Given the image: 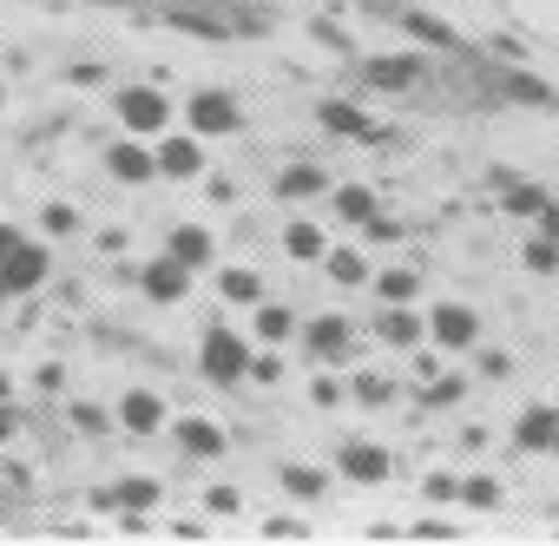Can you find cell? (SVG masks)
<instances>
[{"label":"cell","mask_w":559,"mask_h":546,"mask_svg":"<svg viewBox=\"0 0 559 546\" xmlns=\"http://www.w3.org/2000/svg\"><path fill=\"white\" fill-rule=\"evenodd\" d=\"M297 336H304V349L323 363V369H336V363H349L356 356V323L349 317H317V323H297Z\"/></svg>","instance_id":"5"},{"label":"cell","mask_w":559,"mask_h":546,"mask_svg":"<svg viewBox=\"0 0 559 546\" xmlns=\"http://www.w3.org/2000/svg\"><path fill=\"white\" fill-rule=\"evenodd\" d=\"M552 435H559V408H520V422H513V448L520 454H546L552 448Z\"/></svg>","instance_id":"18"},{"label":"cell","mask_w":559,"mask_h":546,"mask_svg":"<svg viewBox=\"0 0 559 546\" xmlns=\"http://www.w3.org/2000/svg\"><path fill=\"white\" fill-rule=\"evenodd\" d=\"M421 494H428L435 507H448V500L461 494V480H454V474H428V480H421Z\"/></svg>","instance_id":"39"},{"label":"cell","mask_w":559,"mask_h":546,"mask_svg":"<svg viewBox=\"0 0 559 546\" xmlns=\"http://www.w3.org/2000/svg\"><path fill=\"white\" fill-rule=\"evenodd\" d=\"M467 402V376H435L421 389V408H461Z\"/></svg>","instance_id":"29"},{"label":"cell","mask_w":559,"mask_h":546,"mask_svg":"<svg viewBox=\"0 0 559 546\" xmlns=\"http://www.w3.org/2000/svg\"><path fill=\"white\" fill-rule=\"evenodd\" d=\"M369 290L382 304H415L421 297V277H415V270H382V277H369Z\"/></svg>","instance_id":"28"},{"label":"cell","mask_w":559,"mask_h":546,"mask_svg":"<svg viewBox=\"0 0 559 546\" xmlns=\"http://www.w3.org/2000/svg\"><path fill=\"white\" fill-rule=\"evenodd\" d=\"M80 224H86V217H80L73 204H47V211H40V230H47V237H80Z\"/></svg>","instance_id":"34"},{"label":"cell","mask_w":559,"mask_h":546,"mask_svg":"<svg viewBox=\"0 0 559 546\" xmlns=\"http://www.w3.org/2000/svg\"><path fill=\"white\" fill-rule=\"evenodd\" d=\"M217 290H224V304H257L263 297V277H257V270H243V263H224L217 270Z\"/></svg>","instance_id":"26"},{"label":"cell","mask_w":559,"mask_h":546,"mask_svg":"<svg viewBox=\"0 0 559 546\" xmlns=\"http://www.w3.org/2000/svg\"><path fill=\"white\" fill-rule=\"evenodd\" d=\"M310 402H317V408H343V402H349V382H336V376L323 369V376L310 382Z\"/></svg>","instance_id":"36"},{"label":"cell","mask_w":559,"mask_h":546,"mask_svg":"<svg viewBox=\"0 0 559 546\" xmlns=\"http://www.w3.org/2000/svg\"><path fill=\"white\" fill-rule=\"evenodd\" d=\"M14 244H21V230H14V224H0V257H8Z\"/></svg>","instance_id":"46"},{"label":"cell","mask_w":559,"mask_h":546,"mask_svg":"<svg viewBox=\"0 0 559 546\" xmlns=\"http://www.w3.org/2000/svg\"><path fill=\"white\" fill-rule=\"evenodd\" d=\"M191 277H198V270H185L178 257L158 250V257L139 270V297H145V304H185V297H191Z\"/></svg>","instance_id":"7"},{"label":"cell","mask_w":559,"mask_h":546,"mask_svg":"<svg viewBox=\"0 0 559 546\" xmlns=\"http://www.w3.org/2000/svg\"><path fill=\"white\" fill-rule=\"evenodd\" d=\"M165 257H178L185 270H204V263L217 257V237H211L204 224H171V230H165Z\"/></svg>","instance_id":"16"},{"label":"cell","mask_w":559,"mask_h":546,"mask_svg":"<svg viewBox=\"0 0 559 546\" xmlns=\"http://www.w3.org/2000/svg\"><path fill=\"white\" fill-rule=\"evenodd\" d=\"M533 224H539V237H552V244H559V198H546V204L533 211Z\"/></svg>","instance_id":"41"},{"label":"cell","mask_w":559,"mask_h":546,"mask_svg":"<svg viewBox=\"0 0 559 546\" xmlns=\"http://www.w3.org/2000/svg\"><path fill=\"white\" fill-rule=\"evenodd\" d=\"M185 126H191L198 139H230V132H243V106H237L230 93L204 86V93H191V106H185Z\"/></svg>","instance_id":"4"},{"label":"cell","mask_w":559,"mask_h":546,"mask_svg":"<svg viewBox=\"0 0 559 546\" xmlns=\"http://www.w3.org/2000/svg\"><path fill=\"white\" fill-rule=\"evenodd\" d=\"M270 185H276V198H284V204H304V198H323V191H330V171L310 165V158H297V165L276 171Z\"/></svg>","instance_id":"17"},{"label":"cell","mask_w":559,"mask_h":546,"mask_svg":"<svg viewBox=\"0 0 559 546\" xmlns=\"http://www.w3.org/2000/svg\"><path fill=\"white\" fill-rule=\"evenodd\" d=\"M284 250H290L297 263H317V257L330 250V230L310 224V217H297V224H284Z\"/></svg>","instance_id":"25"},{"label":"cell","mask_w":559,"mask_h":546,"mask_svg":"<svg viewBox=\"0 0 559 546\" xmlns=\"http://www.w3.org/2000/svg\"><path fill=\"white\" fill-rule=\"evenodd\" d=\"M520 257H526V270H539V277H552V270H559V244H552V237H539V230L526 237V250H520Z\"/></svg>","instance_id":"33"},{"label":"cell","mask_w":559,"mask_h":546,"mask_svg":"<svg viewBox=\"0 0 559 546\" xmlns=\"http://www.w3.org/2000/svg\"><path fill=\"white\" fill-rule=\"evenodd\" d=\"M0 106H8V93H0Z\"/></svg>","instance_id":"47"},{"label":"cell","mask_w":559,"mask_h":546,"mask_svg":"<svg viewBox=\"0 0 559 546\" xmlns=\"http://www.w3.org/2000/svg\"><path fill=\"white\" fill-rule=\"evenodd\" d=\"M21 435V415H14V395H0V441Z\"/></svg>","instance_id":"42"},{"label":"cell","mask_w":559,"mask_h":546,"mask_svg":"<svg viewBox=\"0 0 559 546\" xmlns=\"http://www.w3.org/2000/svg\"><path fill=\"white\" fill-rule=\"evenodd\" d=\"M376 343H382V349H421V343H428V323H421L408 304H382V317H376Z\"/></svg>","instance_id":"14"},{"label":"cell","mask_w":559,"mask_h":546,"mask_svg":"<svg viewBox=\"0 0 559 546\" xmlns=\"http://www.w3.org/2000/svg\"><path fill=\"white\" fill-rule=\"evenodd\" d=\"M317 119H323V132H330V139H349V145H376V139H382V126H376L356 99H323V106H317Z\"/></svg>","instance_id":"11"},{"label":"cell","mask_w":559,"mask_h":546,"mask_svg":"<svg viewBox=\"0 0 559 546\" xmlns=\"http://www.w3.org/2000/svg\"><path fill=\"white\" fill-rule=\"evenodd\" d=\"M112 112H119V126H126L132 139H158V132H171V99H165L152 80L119 86V93H112Z\"/></svg>","instance_id":"2"},{"label":"cell","mask_w":559,"mask_h":546,"mask_svg":"<svg viewBox=\"0 0 559 546\" xmlns=\"http://www.w3.org/2000/svg\"><path fill=\"white\" fill-rule=\"evenodd\" d=\"M73 422H80V428H86V435H99V428H106V415H99V408H86V402H80V408H73Z\"/></svg>","instance_id":"45"},{"label":"cell","mask_w":559,"mask_h":546,"mask_svg":"<svg viewBox=\"0 0 559 546\" xmlns=\"http://www.w3.org/2000/svg\"><path fill=\"white\" fill-rule=\"evenodd\" d=\"M493 185H500V204H507L513 217H533V211L546 204V185H539V178H520V171H493Z\"/></svg>","instance_id":"22"},{"label":"cell","mask_w":559,"mask_h":546,"mask_svg":"<svg viewBox=\"0 0 559 546\" xmlns=\"http://www.w3.org/2000/svg\"><path fill=\"white\" fill-rule=\"evenodd\" d=\"M178 34H198V40H230V21H217V14H204V8H171L165 14Z\"/></svg>","instance_id":"27"},{"label":"cell","mask_w":559,"mask_h":546,"mask_svg":"<svg viewBox=\"0 0 559 546\" xmlns=\"http://www.w3.org/2000/svg\"><path fill=\"white\" fill-rule=\"evenodd\" d=\"M421 54H376V60H362V86L369 93H415L421 86Z\"/></svg>","instance_id":"8"},{"label":"cell","mask_w":559,"mask_h":546,"mask_svg":"<svg viewBox=\"0 0 559 546\" xmlns=\"http://www.w3.org/2000/svg\"><path fill=\"white\" fill-rule=\"evenodd\" d=\"M402 27H408L415 40H428V47H454V34H448L435 14H421V8H408V14H402Z\"/></svg>","instance_id":"31"},{"label":"cell","mask_w":559,"mask_h":546,"mask_svg":"<svg viewBox=\"0 0 559 546\" xmlns=\"http://www.w3.org/2000/svg\"><path fill=\"white\" fill-rule=\"evenodd\" d=\"M276 487L297 494V500H323L330 494V474L323 467H304V461H284V467H276Z\"/></svg>","instance_id":"23"},{"label":"cell","mask_w":559,"mask_h":546,"mask_svg":"<svg viewBox=\"0 0 559 546\" xmlns=\"http://www.w3.org/2000/svg\"><path fill=\"white\" fill-rule=\"evenodd\" d=\"M243 369H250V336H237V330H204V343H198V376L211 382V389H237L243 382Z\"/></svg>","instance_id":"1"},{"label":"cell","mask_w":559,"mask_h":546,"mask_svg":"<svg viewBox=\"0 0 559 546\" xmlns=\"http://www.w3.org/2000/svg\"><path fill=\"white\" fill-rule=\"evenodd\" d=\"M500 494H507V487H500L493 474H474V480H461V494H454V500H467V507L493 513V507H500Z\"/></svg>","instance_id":"30"},{"label":"cell","mask_w":559,"mask_h":546,"mask_svg":"<svg viewBox=\"0 0 559 546\" xmlns=\"http://www.w3.org/2000/svg\"><path fill=\"white\" fill-rule=\"evenodd\" d=\"M47 270H53V257H47V244H34V237H21L8 257H0V297H34L40 284H47Z\"/></svg>","instance_id":"3"},{"label":"cell","mask_w":559,"mask_h":546,"mask_svg":"<svg viewBox=\"0 0 559 546\" xmlns=\"http://www.w3.org/2000/svg\"><path fill=\"white\" fill-rule=\"evenodd\" d=\"M171 441H178L191 461H224V448H230V435H224L211 415H178V422H171Z\"/></svg>","instance_id":"13"},{"label":"cell","mask_w":559,"mask_h":546,"mask_svg":"<svg viewBox=\"0 0 559 546\" xmlns=\"http://www.w3.org/2000/svg\"><path fill=\"white\" fill-rule=\"evenodd\" d=\"M507 369H513V356H507V349H487V356H480V376H493V382H500Z\"/></svg>","instance_id":"43"},{"label":"cell","mask_w":559,"mask_h":546,"mask_svg":"<svg viewBox=\"0 0 559 546\" xmlns=\"http://www.w3.org/2000/svg\"><path fill=\"white\" fill-rule=\"evenodd\" d=\"M165 422H171V408H165L158 389H126V395H119V428H126V435L145 441V435H158Z\"/></svg>","instance_id":"12"},{"label":"cell","mask_w":559,"mask_h":546,"mask_svg":"<svg viewBox=\"0 0 559 546\" xmlns=\"http://www.w3.org/2000/svg\"><path fill=\"white\" fill-rule=\"evenodd\" d=\"M349 395H356L362 408H389V402H395V382H389V376H356Z\"/></svg>","instance_id":"32"},{"label":"cell","mask_w":559,"mask_h":546,"mask_svg":"<svg viewBox=\"0 0 559 546\" xmlns=\"http://www.w3.org/2000/svg\"><path fill=\"white\" fill-rule=\"evenodd\" d=\"M323 198H330V211H336L343 224H356V230H362V224L382 211V198H376L369 185H336V191H323Z\"/></svg>","instance_id":"21"},{"label":"cell","mask_w":559,"mask_h":546,"mask_svg":"<svg viewBox=\"0 0 559 546\" xmlns=\"http://www.w3.org/2000/svg\"><path fill=\"white\" fill-rule=\"evenodd\" d=\"M250 336L270 343V349H284V343L297 336V317H290L284 304H263V297H257V330H250Z\"/></svg>","instance_id":"24"},{"label":"cell","mask_w":559,"mask_h":546,"mask_svg":"<svg viewBox=\"0 0 559 546\" xmlns=\"http://www.w3.org/2000/svg\"><path fill=\"white\" fill-rule=\"evenodd\" d=\"M204 507H211V513H237V507H243V494H237V487H211V494H204Z\"/></svg>","instance_id":"40"},{"label":"cell","mask_w":559,"mask_h":546,"mask_svg":"<svg viewBox=\"0 0 559 546\" xmlns=\"http://www.w3.org/2000/svg\"><path fill=\"white\" fill-rule=\"evenodd\" d=\"M421 323H428L435 349H474V343H480V317H474L467 304H435Z\"/></svg>","instance_id":"9"},{"label":"cell","mask_w":559,"mask_h":546,"mask_svg":"<svg viewBox=\"0 0 559 546\" xmlns=\"http://www.w3.org/2000/svg\"><path fill=\"white\" fill-rule=\"evenodd\" d=\"M362 237H369V244H402V237H408V224H402V217H389V211H376V217L362 224Z\"/></svg>","instance_id":"35"},{"label":"cell","mask_w":559,"mask_h":546,"mask_svg":"<svg viewBox=\"0 0 559 546\" xmlns=\"http://www.w3.org/2000/svg\"><path fill=\"white\" fill-rule=\"evenodd\" d=\"M152 165H158V178L185 185V178H198V171H204V139H198V132H158Z\"/></svg>","instance_id":"6"},{"label":"cell","mask_w":559,"mask_h":546,"mask_svg":"<svg viewBox=\"0 0 559 546\" xmlns=\"http://www.w3.org/2000/svg\"><path fill=\"white\" fill-rule=\"evenodd\" d=\"M243 382H263V389H270V382H284V356H276V349H270V356H257V349H250Z\"/></svg>","instance_id":"37"},{"label":"cell","mask_w":559,"mask_h":546,"mask_svg":"<svg viewBox=\"0 0 559 546\" xmlns=\"http://www.w3.org/2000/svg\"><path fill=\"white\" fill-rule=\"evenodd\" d=\"M106 171H112L119 185H152V178H158V165H152V145H145V139H132V132H126V139L106 152Z\"/></svg>","instance_id":"15"},{"label":"cell","mask_w":559,"mask_h":546,"mask_svg":"<svg viewBox=\"0 0 559 546\" xmlns=\"http://www.w3.org/2000/svg\"><path fill=\"white\" fill-rule=\"evenodd\" d=\"M263 533H310V526H304V520H290V513H270V520H263Z\"/></svg>","instance_id":"44"},{"label":"cell","mask_w":559,"mask_h":546,"mask_svg":"<svg viewBox=\"0 0 559 546\" xmlns=\"http://www.w3.org/2000/svg\"><path fill=\"white\" fill-rule=\"evenodd\" d=\"M317 263L330 270V284H343V290H362V284L376 277V270H369V257H362V250H349V244H330Z\"/></svg>","instance_id":"20"},{"label":"cell","mask_w":559,"mask_h":546,"mask_svg":"<svg viewBox=\"0 0 559 546\" xmlns=\"http://www.w3.org/2000/svg\"><path fill=\"white\" fill-rule=\"evenodd\" d=\"M158 494H165V487H158L152 474H126L119 487H106V494H99V507H119V513H152V507H158Z\"/></svg>","instance_id":"19"},{"label":"cell","mask_w":559,"mask_h":546,"mask_svg":"<svg viewBox=\"0 0 559 546\" xmlns=\"http://www.w3.org/2000/svg\"><path fill=\"white\" fill-rule=\"evenodd\" d=\"M99 80H106V67H99V60H73V67H67V86H80V93H86V86H99Z\"/></svg>","instance_id":"38"},{"label":"cell","mask_w":559,"mask_h":546,"mask_svg":"<svg viewBox=\"0 0 559 546\" xmlns=\"http://www.w3.org/2000/svg\"><path fill=\"white\" fill-rule=\"evenodd\" d=\"M336 467H343V480H356V487H382V480L395 474V454H389L382 441H343Z\"/></svg>","instance_id":"10"}]
</instances>
